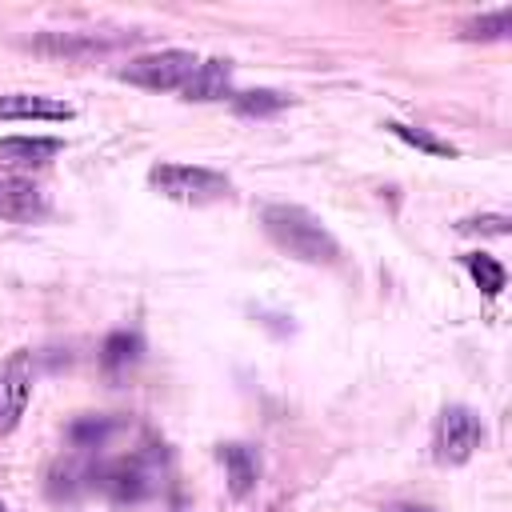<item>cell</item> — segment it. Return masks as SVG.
Segmentation results:
<instances>
[{"label": "cell", "instance_id": "obj_16", "mask_svg": "<svg viewBox=\"0 0 512 512\" xmlns=\"http://www.w3.org/2000/svg\"><path fill=\"white\" fill-rule=\"evenodd\" d=\"M396 512H428V508H396Z\"/></svg>", "mask_w": 512, "mask_h": 512}, {"label": "cell", "instance_id": "obj_1", "mask_svg": "<svg viewBox=\"0 0 512 512\" xmlns=\"http://www.w3.org/2000/svg\"><path fill=\"white\" fill-rule=\"evenodd\" d=\"M260 220H264V232L288 256H296L304 264H336L340 244L308 208H300V204H268Z\"/></svg>", "mask_w": 512, "mask_h": 512}, {"label": "cell", "instance_id": "obj_14", "mask_svg": "<svg viewBox=\"0 0 512 512\" xmlns=\"http://www.w3.org/2000/svg\"><path fill=\"white\" fill-rule=\"evenodd\" d=\"M288 104L284 92H272V88H252V92H240L236 96V112L244 116H264V112H280Z\"/></svg>", "mask_w": 512, "mask_h": 512}, {"label": "cell", "instance_id": "obj_8", "mask_svg": "<svg viewBox=\"0 0 512 512\" xmlns=\"http://www.w3.org/2000/svg\"><path fill=\"white\" fill-rule=\"evenodd\" d=\"M72 104L52 100V96H32V92H12L0 96V120H72Z\"/></svg>", "mask_w": 512, "mask_h": 512}, {"label": "cell", "instance_id": "obj_11", "mask_svg": "<svg viewBox=\"0 0 512 512\" xmlns=\"http://www.w3.org/2000/svg\"><path fill=\"white\" fill-rule=\"evenodd\" d=\"M464 268H468V276L480 284L484 296H500L504 284H508L504 264H500L496 256H488V252H472V256H464Z\"/></svg>", "mask_w": 512, "mask_h": 512}, {"label": "cell", "instance_id": "obj_7", "mask_svg": "<svg viewBox=\"0 0 512 512\" xmlns=\"http://www.w3.org/2000/svg\"><path fill=\"white\" fill-rule=\"evenodd\" d=\"M232 92V64L224 60V56H208V60H200L196 64V72L184 80V88H180V96L184 100H224Z\"/></svg>", "mask_w": 512, "mask_h": 512}, {"label": "cell", "instance_id": "obj_3", "mask_svg": "<svg viewBox=\"0 0 512 512\" xmlns=\"http://www.w3.org/2000/svg\"><path fill=\"white\" fill-rule=\"evenodd\" d=\"M200 56L196 52H184V48H160V52H144L136 60H128L120 68V80L136 84V88H148V92H180L184 80L196 72Z\"/></svg>", "mask_w": 512, "mask_h": 512}, {"label": "cell", "instance_id": "obj_5", "mask_svg": "<svg viewBox=\"0 0 512 512\" xmlns=\"http://www.w3.org/2000/svg\"><path fill=\"white\" fill-rule=\"evenodd\" d=\"M32 384H36L32 356L28 352H12L0 364V436L16 432V424L24 420L28 400H32Z\"/></svg>", "mask_w": 512, "mask_h": 512}, {"label": "cell", "instance_id": "obj_13", "mask_svg": "<svg viewBox=\"0 0 512 512\" xmlns=\"http://www.w3.org/2000/svg\"><path fill=\"white\" fill-rule=\"evenodd\" d=\"M512 32V8H496L488 16H476L464 24V36L468 40H504Z\"/></svg>", "mask_w": 512, "mask_h": 512}, {"label": "cell", "instance_id": "obj_15", "mask_svg": "<svg viewBox=\"0 0 512 512\" xmlns=\"http://www.w3.org/2000/svg\"><path fill=\"white\" fill-rule=\"evenodd\" d=\"M460 228L480 236H508V216H476V220H464Z\"/></svg>", "mask_w": 512, "mask_h": 512}, {"label": "cell", "instance_id": "obj_4", "mask_svg": "<svg viewBox=\"0 0 512 512\" xmlns=\"http://www.w3.org/2000/svg\"><path fill=\"white\" fill-rule=\"evenodd\" d=\"M480 440H484L480 416L472 408H464V404H448L436 416V428H432V456L440 464H464V460H472Z\"/></svg>", "mask_w": 512, "mask_h": 512}, {"label": "cell", "instance_id": "obj_10", "mask_svg": "<svg viewBox=\"0 0 512 512\" xmlns=\"http://www.w3.org/2000/svg\"><path fill=\"white\" fill-rule=\"evenodd\" d=\"M220 460L228 468V488L232 496H248L256 488V476H260V456L244 444H224L220 448Z\"/></svg>", "mask_w": 512, "mask_h": 512}, {"label": "cell", "instance_id": "obj_17", "mask_svg": "<svg viewBox=\"0 0 512 512\" xmlns=\"http://www.w3.org/2000/svg\"><path fill=\"white\" fill-rule=\"evenodd\" d=\"M0 512H8V508H4V504H0Z\"/></svg>", "mask_w": 512, "mask_h": 512}, {"label": "cell", "instance_id": "obj_6", "mask_svg": "<svg viewBox=\"0 0 512 512\" xmlns=\"http://www.w3.org/2000/svg\"><path fill=\"white\" fill-rule=\"evenodd\" d=\"M48 216V196L20 176H0V220L12 224H36Z\"/></svg>", "mask_w": 512, "mask_h": 512}, {"label": "cell", "instance_id": "obj_9", "mask_svg": "<svg viewBox=\"0 0 512 512\" xmlns=\"http://www.w3.org/2000/svg\"><path fill=\"white\" fill-rule=\"evenodd\" d=\"M64 144L56 136H0V164L4 168H36L48 164Z\"/></svg>", "mask_w": 512, "mask_h": 512}, {"label": "cell", "instance_id": "obj_12", "mask_svg": "<svg viewBox=\"0 0 512 512\" xmlns=\"http://www.w3.org/2000/svg\"><path fill=\"white\" fill-rule=\"evenodd\" d=\"M396 140H404V144H412V148H420V152H432V156H456V148L448 144V140H440V136H432V132H424V128H412V124H400V120H392V124H384Z\"/></svg>", "mask_w": 512, "mask_h": 512}, {"label": "cell", "instance_id": "obj_2", "mask_svg": "<svg viewBox=\"0 0 512 512\" xmlns=\"http://www.w3.org/2000/svg\"><path fill=\"white\" fill-rule=\"evenodd\" d=\"M148 184L180 204H216L228 196V176L200 164H156L148 172Z\"/></svg>", "mask_w": 512, "mask_h": 512}]
</instances>
